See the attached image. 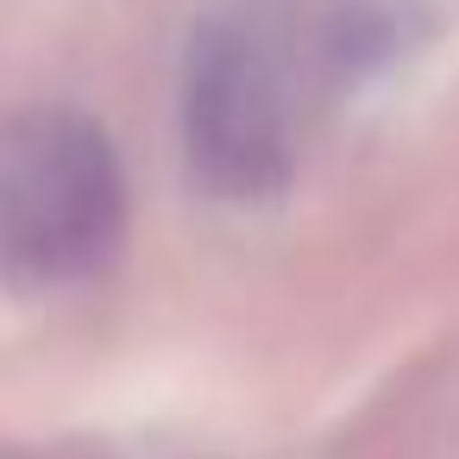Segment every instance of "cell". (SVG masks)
<instances>
[{"instance_id":"cell-1","label":"cell","mask_w":459,"mask_h":459,"mask_svg":"<svg viewBox=\"0 0 459 459\" xmlns=\"http://www.w3.org/2000/svg\"><path fill=\"white\" fill-rule=\"evenodd\" d=\"M126 227V177L108 133L70 108H32L0 133V277L64 290L108 264Z\"/></svg>"},{"instance_id":"cell-2","label":"cell","mask_w":459,"mask_h":459,"mask_svg":"<svg viewBox=\"0 0 459 459\" xmlns=\"http://www.w3.org/2000/svg\"><path fill=\"white\" fill-rule=\"evenodd\" d=\"M183 152L214 202H264L290 183L283 57L252 13L195 26L183 57Z\"/></svg>"}]
</instances>
